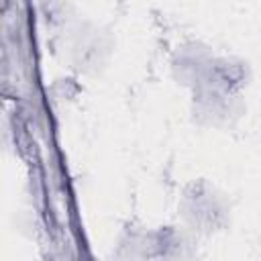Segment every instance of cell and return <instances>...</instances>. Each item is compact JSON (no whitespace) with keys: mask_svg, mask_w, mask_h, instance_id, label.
<instances>
[{"mask_svg":"<svg viewBox=\"0 0 261 261\" xmlns=\"http://www.w3.org/2000/svg\"><path fill=\"white\" fill-rule=\"evenodd\" d=\"M196 234L188 226L163 224L147 230L145 259H186L196 255Z\"/></svg>","mask_w":261,"mask_h":261,"instance_id":"5","label":"cell"},{"mask_svg":"<svg viewBox=\"0 0 261 261\" xmlns=\"http://www.w3.org/2000/svg\"><path fill=\"white\" fill-rule=\"evenodd\" d=\"M65 33L71 67L82 75H100L108 67L114 53V37L110 29L86 18H77Z\"/></svg>","mask_w":261,"mask_h":261,"instance_id":"2","label":"cell"},{"mask_svg":"<svg viewBox=\"0 0 261 261\" xmlns=\"http://www.w3.org/2000/svg\"><path fill=\"white\" fill-rule=\"evenodd\" d=\"M41 18L49 29L67 31L80 16L67 0H41Z\"/></svg>","mask_w":261,"mask_h":261,"instance_id":"7","label":"cell"},{"mask_svg":"<svg viewBox=\"0 0 261 261\" xmlns=\"http://www.w3.org/2000/svg\"><path fill=\"white\" fill-rule=\"evenodd\" d=\"M177 212L181 224L196 237L224 232L232 222V204L228 196L206 177L192 179L181 188Z\"/></svg>","mask_w":261,"mask_h":261,"instance_id":"1","label":"cell"},{"mask_svg":"<svg viewBox=\"0 0 261 261\" xmlns=\"http://www.w3.org/2000/svg\"><path fill=\"white\" fill-rule=\"evenodd\" d=\"M190 112L196 124L216 130H230L247 112L245 94H228L210 86L192 90Z\"/></svg>","mask_w":261,"mask_h":261,"instance_id":"3","label":"cell"},{"mask_svg":"<svg viewBox=\"0 0 261 261\" xmlns=\"http://www.w3.org/2000/svg\"><path fill=\"white\" fill-rule=\"evenodd\" d=\"M214 57V51L202 41H186L177 45L169 61L175 84L190 92L196 90L204 82Z\"/></svg>","mask_w":261,"mask_h":261,"instance_id":"4","label":"cell"},{"mask_svg":"<svg viewBox=\"0 0 261 261\" xmlns=\"http://www.w3.org/2000/svg\"><path fill=\"white\" fill-rule=\"evenodd\" d=\"M251 80L253 69L247 59L234 55H216L200 86H210L228 94H245V90L251 86Z\"/></svg>","mask_w":261,"mask_h":261,"instance_id":"6","label":"cell"}]
</instances>
